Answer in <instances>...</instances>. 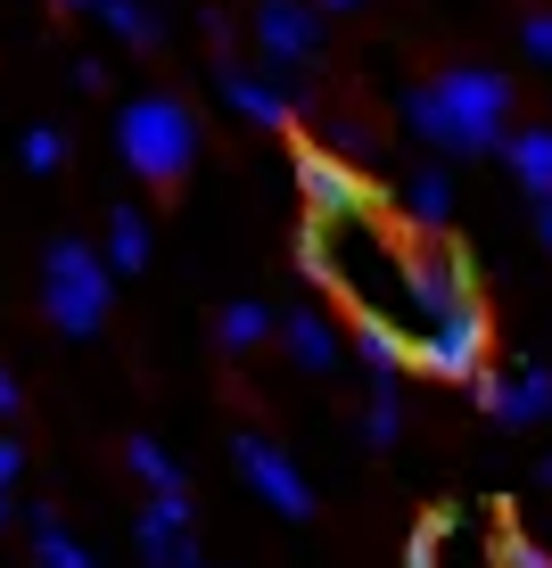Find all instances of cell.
I'll use <instances>...</instances> for the list:
<instances>
[{"mask_svg":"<svg viewBox=\"0 0 552 568\" xmlns=\"http://www.w3.org/2000/svg\"><path fill=\"white\" fill-rule=\"evenodd\" d=\"M124 469H132V478L149 486V495H165V486H182V469H173V454H165V445H157V437H132V445H124Z\"/></svg>","mask_w":552,"mask_h":568,"instance_id":"44dd1931","label":"cell"},{"mask_svg":"<svg viewBox=\"0 0 552 568\" xmlns=\"http://www.w3.org/2000/svg\"><path fill=\"white\" fill-rule=\"evenodd\" d=\"M17 404H26V396H17V371H0V420H9Z\"/></svg>","mask_w":552,"mask_h":568,"instance_id":"4316f807","label":"cell"},{"mask_svg":"<svg viewBox=\"0 0 552 568\" xmlns=\"http://www.w3.org/2000/svg\"><path fill=\"white\" fill-rule=\"evenodd\" d=\"M363 437H371V445H397V437H404V404H397V387H371V404H363Z\"/></svg>","mask_w":552,"mask_h":568,"instance_id":"603a6c76","label":"cell"},{"mask_svg":"<svg viewBox=\"0 0 552 568\" xmlns=\"http://www.w3.org/2000/svg\"><path fill=\"white\" fill-rule=\"evenodd\" d=\"M214 91H223L231 115H248V124H264V132H289V124H298V100H289L272 74H255V67H223V74H214Z\"/></svg>","mask_w":552,"mask_h":568,"instance_id":"8fae6325","label":"cell"},{"mask_svg":"<svg viewBox=\"0 0 552 568\" xmlns=\"http://www.w3.org/2000/svg\"><path fill=\"white\" fill-rule=\"evenodd\" d=\"M255 50L272 67H305L322 50V9L313 0H255Z\"/></svg>","mask_w":552,"mask_h":568,"instance_id":"9c48e42d","label":"cell"},{"mask_svg":"<svg viewBox=\"0 0 552 568\" xmlns=\"http://www.w3.org/2000/svg\"><path fill=\"white\" fill-rule=\"evenodd\" d=\"M354 363H363L380 387H397L404 371H412V338H404L397 322H363V329H354Z\"/></svg>","mask_w":552,"mask_h":568,"instance_id":"5bb4252c","label":"cell"},{"mask_svg":"<svg viewBox=\"0 0 552 568\" xmlns=\"http://www.w3.org/2000/svg\"><path fill=\"white\" fill-rule=\"evenodd\" d=\"M132 544H141L149 568H207L199 544H190V495H182V486H165V495L141 503V519H132Z\"/></svg>","mask_w":552,"mask_h":568,"instance_id":"ba28073f","label":"cell"},{"mask_svg":"<svg viewBox=\"0 0 552 568\" xmlns=\"http://www.w3.org/2000/svg\"><path fill=\"white\" fill-rule=\"evenodd\" d=\"M520 50L536 58V67H552V9H536V17L520 26Z\"/></svg>","mask_w":552,"mask_h":568,"instance_id":"d4e9b609","label":"cell"},{"mask_svg":"<svg viewBox=\"0 0 552 568\" xmlns=\"http://www.w3.org/2000/svg\"><path fill=\"white\" fill-rule=\"evenodd\" d=\"M100 256H108V272H141L149 264V214L141 206H116L108 214V247H100Z\"/></svg>","mask_w":552,"mask_h":568,"instance_id":"e0dca14e","label":"cell"},{"mask_svg":"<svg viewBox=\"0 0 552 568\" xmlns=\"http://www.w3.org/2000/svg\"><path fill=\"white\" fill-rule=\"evenodd\" d=\"M83 17H100V26L116 33V42H132V50H149L157 42V17H149V0H74Z\"/></svg>","mask_w":552,"mask_h":568,"instance_id":"ac0fdd59","label":"cell"},{"mask_svg":"<svg viewBox=\"0 0 552 568\" xmlns=\"http://www.w3.org/2000/svg\"><path fill=\"white\" fill-rule=\"evenodd\" d=\"M503 165H511V182H520L528 199H552V124L511 132V141H503Z\"/></svg>","mask_w":552,"mask_h":568,"instance_id":"9a60e30c","label":"cell"},{"mask_svg":"<svg viewBox=\"0 0 552 568\" xmlns=\"http://www.w3.org/2000/svg\"><path fill=\"white\" fill-rule=\"evenodd\" d=\"M462 297H479L462 247H429V256H412V322H421V313H438V305H462ZM412 322H404V329H412Z\"/></svg>","mask_w":552,"mask_h":568,"instance_id":"7c38bea8","label":"cell"},{"mask_svg":"<svg viewBox=\"0 0 552 568\" xmlns=\"http://www.w3.org/2000/svg\"><path fill=\"white\" fill-rule=\"evenodd\" d=\"M231 462H240V478L255 486V503H272L281 519H313V486H305V469L289 462V454H281L272 437H255V428H240Z\"/></svg>","mask_w":552,"mask_h":568,"instance_id":"8992f818","label":"cell"},{"mask_svg":"<svg viewBox=\"0 0 552 568\" xmlns=\"http://www.w3.org/2000/svg\"><path fill=\"white\" fill-rule=\"evenodd\" d=\"M298 264L313 272L322 288L363 313V322H412V256L388 240L371 214H347V223H305L298 231Z\"/></svg>","mask_w":552,"mask_h":568,"instance_id":"6da1fadb","label":"cell"},{"mask_svg":"<svg viewBox=\"0 0 552 568\" xmlns=\"http://www.w3.org/2000/svg\"><path fill=\"white\" fill-rule=\"evenodd\" d=\"M58 9H74V0H58Z\"/></svg>","mask_w":552,"mask_h":568,"instance_id":"1f68e13d","label":"cell"},{"mask_svg":"<svg viewBox=\"0 0 552 568\" xmlns=\"http://www.w3.org/2000/svg\"><path fill=\"white\" fill-rule=\"evenodd\" d=\"M322 9H371V0H322Z\"/></svg>","mask_w":552,"mask_h":568,"instance_id":"f546056e","label":"cell"},{"mask_svg":"<svg viewBox=\"0 0 552 568\" xmlns=\"http://www.w3.org/2000/svg\"><path fill=\"white\" fill-rule=\"evenodd\" d=\"M0 519H9V486H0Z\"/></svg>","mask_w":552,"mask_h":568,"instance_id":"4dcf8cb0","label":"cell"},{"mask_svg":"<svg viewBox=\"0 0 552 568\" xmlns=\"http://www.w3.org/2000/svg\"><path fill=\"white\" fill-rule=\"evenodd\" d=\"M404 214L421 231H445L453 223V182H445V173H412V182H404Z\"/></svg>","mask_w":552,"mask_h":568,"instance_id":"ffe728a7","label":"cell"},{"mask_svg":"<svg viewBox=\"0 0 552 568\" xmlns=\"http://www.w3.org/2000/svg\"><path fill=\"white\" fill-rule=\"evenodd\" d=\"M17 469H26V454H17V437H0V486H17Z\"/></svg>","mask_w":552,"mask_h":568,"instance_id":"484cf974","label":"cell"},{"mask_svg":"<svg viewBox=\"0 0 552 568\" xmlns=\"http://www.w3.org/2000/svg\"><path fill=\"white\" fill-rule=\"evenodd\" d=\"M272 338L289 346V363H298V371H339V355H347V346H339V322H330L322 305L281 313V329H272Z\"/></svg>","mask_w":552,"mask_h":568,"instance_id":"4fadbf2b","label":"cell"},{"mask_svg":"<svg viewBox=\"0 0 552 568\" xmlns=\"http://www.w3.org/2000/svg\"><path fill=\"white\" fill-rule=\"evenodd\" d=\"M26 527H33V560H42V568H100V560H91V544L74 536V527L50 511V503H42V511H33Z\"/></svg>","mask_w":552,"mask_h":568,"instance_id":"2e32d148","label":"cell"},{"mask_svg":"<svg viewBox=\"0 0 552 568\" xmlns=\"http://www.w3.org/2000/svg\"><path fill=\"white\" fill-rule=\"evenodd\" d=\"M108 288H116V272H108L100 247L58 240L42 256V313H50L58 338H100L108 329Z\"/></svg>","mask_w":552,"mask_h":568,"instance_id":"277c9868","label":"cell"},{"mask_svg":"<svg viewBox=\"0 0 552 568\" xmlns=\"http://www.w3.org/2000/svg\"><path fill=\"white\" fill-rule=\"evenodd\" d=\"M272 329H281V322H272V305H255V297H240V305H223V322H214V338H223L231 355H255V346H264Z\"/></svg>","mask_w":552,"mask_h":568,"instance_id":"d6986e66","label":"cell"},{"mask_svg":"<svg viewBox=\"0 0 552 568\" xmlns=\"http://www.w3.org/2000/svg\"><path fill=\"white\" fill-rule=\"evenodd\" d=\"M412 338V371H429V379H479L486 371V305L479 297H462V305H438V313H421V322L404 329Z\"/></svg>","mask_w":552,"mask_h":568,"instance_id":"5b68a950","label":"cell"},{"mask_svg":"<svg viewBox=\"0 0 552 568\" xmlns=\"http://www.w3.org/2000/svg\"><path fill=\"white\" fill-rule=\"evenodd\" d=\"M528 206H536V240L552 247V199H528Z\"/></svg>","mask_w":552,"mask_h":568,"instance_id":"83f0119b","label":"cell"},{"mask_svg":"<svg viewBox=\"0 0 552 568\" xmlns=\"http://www.w3.org/2000/svg\"><path fill=\"white\" fill-rule=\"evenodd\" d=\"M511 124V83L495 67H445L438 83H412L404 91V132L429 149H453V156H479L495 149Z\"/></svg>","mask_w":552,"mask_h":568,"instance_id":"7a4b0ae2","label":"cell"},{"mask_svg":"<svg viewBox=\"0 0 552 568\" xmlns=\"http://www.w3.org/2000/svg\"><path fill=\"white\" fill-rule=\"evenodd\" d=\"M298 199H305V223H347V214H363V173L347 165V156L298 141Z\"/></svg>","mask_w":552,"mask_h":568,"instance_id":"52a82bcc","label":"cell"},{"mask_svg":"<svg viewBox=\"0 0 552 568\" xmlns=\"http://www.w3.org/2000/svg\"><path fill=\"white\" fill-rule=\"evenodd\" d=\"M536 486H544V495H552V454H544V462H536Z\"/></svg>","mask_w":552,"mask_h":568,"instance_id":"f1b7e54d","label":"cell"},{"mask_svg":"<svg viewBox=\"0 0 552 568\" xmlns=\"http://www.w3.org/2000/svg\"><path fill=\"white\" fill-rule=\"evenodd\" d=\"M116 156L141 182L173 190L190 173V156H199V115L173 100V91H141V100H124V115H116Z\"/></svg>","mask_w":552,"mask_h":568,"instance_id":"3957f363","label":"cell"},{"mask_svg":"<svg viewBox=\"0 0 552 568\" xmlns=\"http://www.w3.org/2000/svg\"><path fill=\"white\" fill-rule=\"evenodd\" d=\"M17 156H26V173H58V165H67V132H58V124H33L26 141H17Z\"/></svg>","mask_w":552,"mask_h":568,"instance_id":"cb8c5ba5","label":"cell"},{"mask_svg":"<svg viewBox=\"0 0 552 568\" xmlns=\"http://www.w3.org/2000/svg\"><path fill=\"white\" fill-rule=\"evenodd\" d=\"M495 568H552V552L528 536L520 519H503V527H495Z\"/></svg>","mask_w":552,"mask_h":568,"instance_id":"7402d4cb","label":"cell"},{"mask_svg":"<svg viewBox=\"0 0 552 568\" xmlns=\"http://www.w3.org/2000/svg\"><path fill=\"white\" fill-rule=\"evenodd\" d=\"M470 387H479V404H486L503 428H536V420H552V371H544V363H528L520 379H486V371H479Z\"/></svg>","mask_w":552,"mask_h":568,"instance_id":"30bf717a","label":"cell"}]
</instances>
